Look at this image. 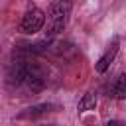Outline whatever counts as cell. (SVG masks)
Wrapping results in <instances>:
<instances>
[{
  "label": "cell",
  "instance_id": "8",
  "mask_svg": "<svg viewBox=\"0 0 126 126\" xmlns=\"http://www.w3.org/2000/svg\"><path fill=\"white\" fill-rule=\"evenodd\" d=\"M43 126H55V124H43Z\"/></svg>",
  "mask_w": 126,
  "mask_h": 126
},
{
  "label": "cell",
  "instance_id": "6",
  "mask_svg": "<svg viewBox=\"0 0 126 126\" xmlns=\"http://www.w3.org/2000/svg\"><path fill=\"white\" fill-rule=\"evenodd\" d=\"M110 96H114V98H126V73H122V75H118L116 79H114V83L110 85Z\"/></svg>",
  "mask_w": 126,
  "mask_h": 126
},
{
  "label": "cell",
  "instance_id": "4",
  "mask_svg": "<svg viewBox=\"0 0 126 126\" xmlns=\"http://www.w3.org/2000/svg\"><path fill=\"white\" fill-rule=\"evenodd\" d=\"M57 108V104H51V102H43V104H35V106H30L26 110H22L18 114V120H35V118H41L49 112H53Z\"/></svg>",
  "mask_w": 126,
  "mask_h": 126
},
{
  "label": "cell",
  "instance_id": "3",
  "mask_svg": "<svg viewBox=\"0 0 126 126\" xmlns=\"http://www.w3.org/2000/svg\"><path fill=\"white\" fill-rule=\"evenodd\" d=\"M43 24H45V14H43L35 4H30V6L26 8L24 16H22L20 32L32 35V33H37V32L43 28Z\"/></svg>",
  "mask_w": 126,
  "mask_h": 126
},
{
  "label": "cell",
  "instance_id": "7",
  "mask_svg": "<svg viewBox=\"0 0 126 126\" xmlns=\"http://www.w3.org/2000/svg\"><path fill=\"white\" fill-rule=\"evenodd\" d=\"M94 106H96V94H94V93H87V94L81 98V102H79V112L91 110V108H94Z\"/></svg>",
  "mask_w": 126,
  "mask_h": 126
},
{
  "label": "cell",
  "instance_id": "1",
  "mask_svg": "<svg viewBox=\"0 0 126 126\" xmlns=\"http://www.w3.org/2000/svg\"><path fill=\"white\" fill-rule=\"evenodd\" d=\"M6 79L12 91H22L28 94H35L47 85V73L43 65L35 59L33 53L28 51V47L14 49Z\"/></svg>",
  "mask_w": 126,
  "mask_h": 126
},
{
  "label": "cell",
  "instance_id": "2",
  "mask_svg": "<svg viewBox=\"0 0 126 126\" xmlns=\"http://www.w3.org/2000/svg\"><path fill=\"white\" fill-rule=\"evenodd\" d=\"M71 8H73L71 2H51L49 4V10H47V26H45L47 37H53L59 32H63V28L67 26Z\"/></svg>",
  "mask_w": 126,
  "mask_h": 126
},
{
  "label": "cell",
  "instance_id": "5",
  "mask_svg": "<svg viewBox=\"0 0 126 126\" xmlns=\"http://www.w3.org/2000/svg\"><path fill=\"white\" fill-rule=\"evenodd\" d=\"M118 45H120V39L114 37L112 43L106 47V51H104V53L100 55V59L96 61V71H98V73H104V71L110 67V63L114 61V57H116V53H118Z\"/></svg>",
  "mask_w": 126,
  "mask_h": 126
}]
</instances>
